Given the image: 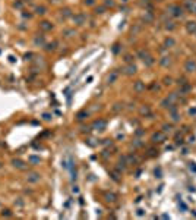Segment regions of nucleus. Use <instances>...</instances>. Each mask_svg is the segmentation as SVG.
<instances>
[{"mask_svg": "<svg viewBox=\"0 0 196 220\" xmlns=\"http://www.w3.org/2000/svg\"><path fill=\"white\" fill-rule=\"evenodd\" d=\"M167 13H168L170 16H173V18L178 19V18H183V15H184V9H183V6L173 3V5H170V6L167 8Z\"/></svg>", "mask_w": 196, "mask_h": 220, "instance_id": "obj_1", "label": "nucleus"}, {"mask_svg": "<svg viewBox=\"0 0 196 220\" xmlns=\"http://www.w3.org/2000/svg\"><path fill=\"white\" fill-rule=\"evenodd\" d=\"M91 128L95 129V131L103 132V131H106V128H107V121H106V119H97V121L92 122Z\"/></svg>", "mask_w": 196, "mask_h": 220, "instance_id": "obj_2", "label": "nucleus"}, {"mask_svg": "<svg viewBox=\"0 0 196 220\" xmlns=\"http://www.w3.org/2000/svg\"><path fill=\"white\" fill-rule=\"evenodd\" d=\"M72 21L76 27H83L86 24V16H85V13H76L72 16Z\"/></svg>", "mask_w": 196, "mask_h": 220, "instance_id": "obj_3", "label": "nucleus"}, {"mask_svg": "<svg viewBox=\"0 0 196 220\" xmlns=\"http://www.w3.org/2000/svg\"><path fill=\"white\" fill-rule=\"evenodd\" d=\"M46 43H47V40H46V35H44V34H37V35H34V38H32V44H34L35 47H44Z\"/></svg>", "mask_w": 196, "mask_h": 220, "instance_id": "obj_4", "label": "nucleus"}, {"mask_svg": "<svg viewBox=\"0 0 196 220\" xmlns=\"http://www.w3.org/2000/svg\"><path fill=\"white\" fill-rule=\"evenodd\" d=\"M165 134L162 132V131H158V132H154L152 135H151V141L154 142V144H161V142H164L165 141Z\"/></svg>", "mask_w": 196, "mask_h": 220, "instance_id": "obj_5", "label": "nucleus"}, {"mask_svg": "<svg viewBox=\"0 0 196 220\" xmlns=\"http://www.w3.org/2000/svg\"><path fill=\"white\" fill-rule=\"evenodd\" d=\"M183 9H186L189 13H195L196 15V0H184Z\"/></svg>", "mask_w": 196, "mask_h": 220, "instance_id": "obj_6", "label": "nucleus"}, {"mask_svg": "<svg viewBox=\"0 0 196 220\" xmlns=\"http://www.w3.org/2000/svg\"><path fill=\"white\" fill-rule=\"evenodd\" d=\"M10 164H12L15 169H18V170H27V167H28V164H27L22 159H12Z\"/></svg>", "mask_w": 196, "mask_h": 220, "instance_id": "obj_7", "label": "nucleus"}, {"mask_svg": "<svg viewBox=\"0 0 196 220\" xmlns=\"http://www.w3.org/2000/svg\"><path fill=\"white\" fill-rule=\"evenodd\" d=\"M40 181H41V175L38 172H28V175H27L28 183H38Z\"/></svg>", "mask_w": 196, "mask_h": 220, "instance_id": "obj_8", "label": "nucleus"}, {"mask_svg": "<svg viewBox=\"0 0 196 220\" xmlns=\"http://www.w3.org/2000/svg\"><path fill=\"white\" fill-rule=\"evenodd\" d=\"M136 72H138V68H136L135 63H127V65L125 66V69H123V73H125L126 76H133Z\"/></svg>", "mask_w": 196, "mask_h": 220, "instance_id": "obj_9", "label": "nucleus"}, {"mask_svg": "<svg viewBox=\"0 0 196 220\" xmlns=\"http://www.w3.org/2000/svg\"><path fill=\"white\" fill-rule=\"evenodd\" d=\"M184 71H186L187 73L196 72V60H195V59H187L186 63H184Z\"/></svg>", "mask_w": 196, "mask_h": 220, "instance_id": "obj_10", "label": "nucleus"}, {"mask_svg": "<svg viewBox=\"0 0 196 220\" xmlns=\"http://www.w3.org/2000/svg\"><path fill=\"white\" fill-rule=\"evenodd\" d=\"M38 27H40V30H41L43 32H48V31H51V30L54 28V25H53L50 21H46V19H44V21H41Z\"/></svg>", "mask_w": 196, "mask_h": 220, "instance_id": "obj_11", "label": "nucleus"}, {"mask_svg": "<svg viewBox=\"0 0 196 220\" xmlns=\"http://www.w3.org/2000/svg\"><path fill=\"white\" fill-rule=\"evenodd\" d=\"M72 16H73V12H72L70 8H63V9H60V18H62L63 21H66V19H69V18H72Z\"/></svg>", "mask_w": 196, "mask_h": 220, "instance_id": "obj_12", "label": "nucleus"}, {"mask_svg": "<svg viewBox=\"0 0 196 220\" xmlns=\"http://www.w3.org/2000/svg\"><path fill=\"white\" fill-rule=\"evenodd\" d=\"M117 78H119V72L116 69L110 71V73L107 75V84H114L117 81Z\"/></svg>", "mask_w": 196, "mask_h": 220, "instance_id": "obj_13", "label": "nucleus"}, {"mask_svg": "<svg viewBox=\"0 0 196 220\" xmlns=\"http://www.w3.org/2000/svg\"><path fill=\"white\" fill-rule=\"evenodd\" d=\"M47 13V8L44 6V5H38V6H35V9H34V15H37V16H44Z\"/></svg>", "mask_w": 196, "mask_h": 220, "instance_id": "obj_14", "label": "nucleus"}, {"mask_svg": "<svg viewBox=\"0 0 196 220\" xmlns=\"http://www.w3.org/2000/svg\"><path fill=\"white\" fill-rule=\"evenodd\" d=\"M133 91H135V92H138V94L144 92V91H145V82H142V81H136V82L133 84Z\"/></svg>", "mask_w": 196, "mask_h": 220, "instance_id": "obj_15", "label": "nucleus"}, {"mask_svg": "<svg viewBox=\"0 0 196 220\" xmlns=\"http://www.w3.org/2000/svg\"><path fill=\"white\" fill-rule=\"evenodd\" d=\"M76 121L78 122H82V121H86L88 118H89V112H86V110H80V112H78L76 113Z\"/></svg>", "mask_w": 196, "mask_h": 220, "instance_id": "obj_16", "label": "nucleus"}, {"mask_svg": "<svg viewBox=\"0 0 196 220\" xmlns=\"http://www.w3.org/2000/svg\"><path fill=\"white\" fill-rule=\"evenodd\" d=\"M139 115L141 116H152V113H151V107L148 106V104H144L141 109H139Z\"/></svg>", "mask_w": 196, "mask_h": 220, "instance_id": "obj_17", "label": "nucleus"}, {"mask_svg": "<svg viewBox=\"0 0 196 220\" xmlns=\"http://www.w3.org/2000/svg\"><path fill=\"white\" fill-rule=\"evenodd\" d=\"M186 31L189 34H196V21H189L186 24Z\"/></svg>", "mask_w": 196, "mask_h": 220, "instance_id": "obj_18", "label": "nucleus"}, {"mask_svg": "<svg viewBox=\"0 0 196 220\" xmlns=\"http://www.w3.org/2000/svg\"><path fill=\"white\" fill-rule=\"evenodd\" d=\"M107 12V8L104 6V5H100V6H94V13L95 15H98V16H101V15H104Z\"/></svg>", "mask_w": 196, "mask_h": 220, "instance_id": "obj_19", "label": "nucleus"}, {"mask_svg": "<svg viewBox=\"0 0 196 220\" xmlns=\"http://www.w3.org/2000/svg\"><path fill=\"white\" fill-rule=\"evenodd\" d=\"M56 49H57V41L46 43V46H44V50H46V51H48V53H51V51H56Z\"/></svg>", "mask_w": 196, "mask_h": 220, "instance_id": "obj_20", "label": "nucleus"}, {"mask_svg": "<svg viewBox=\"0 0 196 220\" xmlns=\"http://www.w3.org/2000/svg\"><path fill=\"white\" fill-rule=\"evenodd\" d=\"M28 163H29V164H32V166H37V164H40V163H41V157H40V156H34V154H31V156L28 157Z\"/></svg>", "mask_w": 196, "mask_h": 220, "instance_id": "obj_21", "label": "nucleus"}, {"mask_svg": "<svg viewBox=\"0 0 196 220\" xmlns=\"http://www.w3.org/2000/svg\"><path fill=\"white\" fill-rule=\"evenodd\" d=\"M160 65H161L162 68H168V66L171 65V57H170V56H162V57L160 59Z\"/></svg>", "mask_w": 196, "mask_h": 220, "instance_id": "obj_22", "label": "nucleus"}, {"mask_svg": "<svg viewBox=\"0 0 196 220\" xmlns=\"http://www.w3.org/2000/svg\"><path fill=\"white\" fill-rule=\"evenodd\" d=\"M104 198H106L107 202H116V201H117V195H116L114 192H106V194H104Z\"/></svg>", "mask_w": 196, "mask_h": 220, "instance_id": "obj_23", "label": "nucleus"}, {"mask_svg": "<svg viewBox=\"0 0 196 220\" xmlns=\"http://www.w3.org/2000/svg\"><path fill=\"white\" fill-rule=\"evenodd\" d=\"M136 56H138L141 60H145V59H146V57H149L151 54H149V51H148V50H145V49H141V50H138Z\"/></svg>", "mask_w": 196, "mask_h": 220, "instance_id": "obj_24", "label": "nucleus"}, {"mask_svg": "<svg viewBox=\"0 0 196 220\" xmlns=\"http://www.w3.org/2000/svg\"><path fill=\"white\" fill-rule=\"evenodd\" d=\"M73 35H76V30L75 28H67V30L63 31V37H66V38H72Z\"/></svg>", "mask_w": 196, "mask_h": 220, "instance_id": "obj_25", "label": "nucleus"}, {"mask_svg": "<svg viewBox=\"0 0 196 220\" xmlns=\"http://www.w3.org/2000/svg\"><path fill=\"white\" fill-rule=\"evenodd\" d=\"M174 46H176V40L173 37H168V38L164 40V47L165 49H170V47H174Z\"/></svg>", "mask_w": 196, "mask_h": 220, "instance_id": "obj_26", "label": "nucleus"}, {"mask_svg": "<svg viewBox=\"0 0 196 220\" xmlns=\"http://www.w3.org/2000/svg\"><path fill=\"white\" fill-rule=\"evenodd\" d=\"M0 217H8V219H10V217H13V211H12L10 208H3L2 213H0Z\"/></svg>", "mask_w": 196, "mask_h": 220, "instance_id": "obj_27", "label": "nucleus"}, {"mask_svg": "<svg viewBox=\"0 0 196 220\" xmlns=\"http://www.w3.org/2000/svg\"><path fill=\"white\" fill-rule=\"evenodd\" d=\"M21 16H22V19H32L34 18V13L32 12H29V11H22L21 12Z\"/></svg>", "mask_w": 196, "mask_h": 220, "instance_id": "obj_28", "label": "nucleus"}, {"mask_svg": "<svg viewBox=\"0 0 196 220\" xmlns=\"http://www.w3.org/2000/svg\"><path fill=\"white\" fill-rule=\"evenodd\" d=\"M142 21L146 24V22H152L154 21V15L151 13V12H145V15L142 16Z\"/></svg>", "mask_w": 196, "mask_h": 220, "instance_id": "obj_29", "label": "nucleus"}, {"mask_svg": "<svg viewBox=\"0 0 196 220\" xmlns=\"http://www.w3.org/2000/svg\"><path fill=\"white\" fill-rule=\"evenodd\" d=\"M161 131H162L164 134H170V132L173 131V125H171V123H164V125L161 126Z\"/></svg>", "mask_w": 196, "mask_h": 220, "instance_id": "obj_30", "label": "nucleus"}, {"mask_svg": "<svg viewBox=\"0 0 196 220\" xmlns=\"http://www.w3.org/2000/svg\"><path fill=\"white\" fill-rule=\"evenodd\" d=\"M103 5H104L107 9H108V8H110V9H114V8L117 6L114 0H104V3H103Z\"/></svg>", "mask_w": 196, "mask_h": 220, "instance_id": "obj_31", "label": "nucleus"}, {"mask_svg": "<svg viewBox=\"0 0 196 220\" xmlns=\"http://www.w3.org/2000/svg\"><path fill=\"white\" fill-rule=\"evenodd\" d=\"M24 5H25L24 0H16V2H13V8L19 9V11H24Z\"/></svg>", "mask_w": 196, "mask_h": 220, "instance_id": "obj_32", "label": "nucleus"}, {"mask_svg": "<svg viewBox=\"0 0 196 220\" xmlns=\"http://www.w3.org/2000/svg\"><path fill=\"white\" fill-rule=\"evenodd\" d=\"M164 27H165V30L173 31V30L176 28V24H174L173 21H165V22H164Z\"/></svg>", "mask_w": 196, "mask_h": 220, "instance_id": "obj_33", "label": "nucleus"}, {"mask_svg": "<svg viewBox=\"0 0 196 220\" xmlns=\"http://www.w3.org/2000/svg\"><path fill=\"white\" fill-rule=\"evenodd\" d=\"M154 62H155V59H154L152 56H149V57H146V59L144 60V65L149 68V66H152V65H154Z\"/></svg>", "mask_w": 196, "mask_h": 220, "instance_id": "obj_34", "label": "nucleus"}, {"mask_svg": "<svg viewBox=\"0 0 196 220\" xmlns=\"http://www.w3.org/2000/svg\"><path fill=\"white\" fill-rule=\"evenodd\" d=\"M123 60H125L126 63H133L135 56H133V54H125V56H123Z\"/></svg>", "mask_w": 196, "mask_h": 220, "instance_id": "obj_35", "label": "nucleus"}, {"mask_svg": "<svg viewBox=\"0 0 196 220\" xmlns=\"http://www.w3.org/2000/svg\"><path fill=\"white\" fill-rule=\"evenodd\" d=\"M160 106H161L162 109H168V107L171 106V101H170L168 98H164V100H162V101L160 103Z\"/></svg>", "mask_w": 196, "mask_h": 220, "instance_id": "obj_36", "label": "nucleus"}, {"mask_svg": "<svg viewBox=\"0 0 196 220\" xmlns=\"http://www.w3.org/2000/svg\"><path fill=\"white\" fill-rule=\"evenodd\" d=\"M111 51H113L114 54H119V53H120V43H114L113 47H111Z\"/></svg>", "mask_w": 196, "mask_h": 220, "instance_id": "obj_37", "label": "nucleus"}, {"mask_svg": "<svg viewBox=\"0 0 196 220\" xmlns=\"http://www.w3.org/2000/svg\"><path fill=\"white\" fill-rule=\"evenodd\" d=\"M41 118H43V121L50 122V121L53 119V115H51V113H43V115H41Z\"/></svg>", "mask_w": 196, "mask_h": 220, "instance_id": "obj_38", "label": "nucleus"}, {"mask_svg": "<svg viewBox=\"0 0 196 220\" xmlns=\"http://www.w3.org/2000/svg\"><path fill=\"white\" fill-rule=\"evenodd\" d=\"M83 5H85V6H91V8H94V6L97 5V0H83Z\"/></svg>", "mask_w": 196, "mask_h": 220, "instance_id": "obj_39", "label": "nucleus"}, {"mask_svg": "<svg viewBox=\"0 0 196 220\" xmlns=\"http://www.w3.org/2000/svg\"><path fill=\"white\" fill-rule=\"evenodd\" d=\"M91 129H92V128H91V126H88V125H86V126H85V125H83V126H80V132H82V134H85V132H86V134H89V132H91Z\"/></svg>", "mask_w": 196, "mask_h": 220, "instance_id": "obj_40", "label": "nucleus"}, {"mask_svg": "<svg viewBox=\"0 0 196 220\" xmlns=\"http://www.w3.org/2000/svg\"><path fill=\"white\" fill-rule=\"evenodd\" d=\"M123 106H125V104H120V103H117V104H114L113 110H114V112H120V110H123V109H125Z\"/></svg>", "mask_w": 196, "mask_h": 220, "instance_id": "obj_41", "label": "nucleus"}, {"mask_svg": "<svg viewBox=\"0 0 196 220\" xmlns=\"http://www.w3.org/2000/svg\"><path fill=\"white\" fill-rule=\"evenodd\" d=\"M133 145H135V147H142V145H144V142H142V140H141V138H136V140L133 141Z\"/></svg>", "mask_w": 196, "mask_h": 220, "instance_id": "obj_42", "label": "nucleus"}, {"mask_svg": "<svg viewBox=\"0 0 196 220\" xmlns=\"http://www.w3.org/2000/svg\"><path fill=\"white\" fill-rule=\"evenodd\" d=\"M171 84H173V78L165 76V78H164V85H171Z\"/></svg>", "mask_w": 196, "mask_h": 220, "instance_id": "obj_43", "label": "nucleus"}, {"mask_svg": "<svg viewBox=\"0 0 196 220\" xmlns=\"http://www.w3.org/2000/svg\"><path fill=\"white\" fill-rule=\"evenodd\" d=\"M24 200L22 198H16V201H15V205H18V207H24Z\"/></svg>", "mask_w": 196, "mask_h": 220, "instance_id": "obj_44", "label": "nucleus"}, {"mask_svg": "<svg viewBox=\"0 0 196 220\" xmlns=\"http://www.w3.org/2000/svg\"><path fill=\"white\" fill-rule=\"evenodd\" d=\"M144 134H145V131H144V129H142V128H138V131H136V132H135V135H136V137H138V138H139V137H142V135H144Z\"/></svg>", "mask_w": 196, "mask_h": 220, "instance_id": "obj_45", "label": "nucleus"}, {"mask_svg": "<svg viewBox=\"0 0 196 220\" xmlns=\"http://www.w3.org/2000/svg\"><path fill=\"white\" fill-rule=\"evenodd\" d=\"M189 169H190L192 172L196 173V163H189Z\"/></svg>", "mask_w": 196, "mask_h": 220, "instance_id": "obj_46", "label": "nucleus"}, {"mask_svg": "<svg viewBox=\"0 0 196 220\" xmlns=\"http://www.w3.org/2000/svg\"><path fill=\"white\" fill-rule=\"evenodd\" d=\"M148 153H149V154H148V156H149V157H154V156H157V153H158V151H155V150H154V148H151V150H149V151H148Z\"/></svg>", "mask_w": 196, "mask_h": 220, "instance_id": "obj_47", "label": "nucleus"}, {"mask_svg": "<svg viewBox=\"0 0 196 220\" xmlns=\"http://www.w3.org/2000/svg\"><path fill=\"white\" fill-rule=\"evenodd\" d=\"M136 214H138L139 217H142V216H145V210H142V208H139V210L136 211Z\"/></svg>", "mask_w": 196, "mask_h": 220, "instance_id": "obj_48", "label": "nucleus"}, {"mask_svg": "<svg viewBox=\"0 0 196 220\" xmlns=\"http://www.w3.org/2000/svg\"><path fill=\"white\" fill-rule=\"evenodd\" d=\"M189 115H190V116H196V107H193V109L189 110Z\"/></svg>", "mask_w": 196, "mask_h": 220, "instance_id": "obj_49", "label": "nucleus"}, {"mask_svg": "<svg viewBox=\"0 0 196 220\" xmlns=\"http://www.w3.org/2000/svg\"><path fill=\"white\" fill-rule=\"evenodd\" d=\"M176 145H183V140L177 137V140H176Z\"/></svg>", "mask_w": 196, "mask_h": 220, "instance_id": "obj_50", "label": "nucleus"}, {"mask_svg": "<svg viewBox=\"0 0 196 220\" xmlns=\"http://www.w3.org/2000/svg\"><path fill=\"white\" fill-rule=\"evenodd\" d=\"M195 141H196V138H195V137L192 135V137H189V141H187V142H189V144H193Z\"/></svg>", "mask_w": 196, "mask_h": 220, "instance_id": "obj_51", "label": "nucleus"}, {"mask_svg": "<svg viewBox=\"0 0 196 220\" xmlns=\"http://www.w3.org/2000/svg\"><path fill=\"white\" fill-rule=\"evenodd\" d=\"M155 176H157V178H161V169H155Z\"/></svg>", "mask_w": 196, "mask_h": 220, "instance_id": "obj_52", "label": "nucleus"}, {"mask_svg": "<svg viewBox=\"0 0 196 220\" xmlns=\"http://www.w3.org/2000/svg\"><path fill=\"white\" fill-rule=\"evenodd\" d=\"M120 11H123V13H126V12H127V8H126V6H122Z\"/></svg>", "mask_w": 196, "mask_h": 220, "instance_id": "obj_53", "label": "nucleus"}, {"mask_svg": "<svg viewBox=\"0 0 196 220\" xmlns=\"http://www.w3.org/2000/svg\"><path fill=\"white\" fill-rule=\"evenodd\" d=\"M129 2V0H122V3H127Z\"/></svg>", "mask_w": 196, "mask_h": 220, "instance_id": "obj_54", "label": "nucleus"}, {"mask_svg": "<svg viewBox=\"0 0 196 220\" xmlns=\"http://www.w3.org/2000/svg\"><path fill=\"white\" fill-rule=\"evenodd\" d=\"M2 167H3V163H2V161H0V169H2Z\"/></svg>", "mask_w": 196, "mask_h": 220, "instance_id": "obj_55", "label": "nucleus"}, {"mask_svg": "<svg viewBox=\"0 0 196 220\" xmlns=\"http://www.w3.org/2000/svg\"><path fill=\"white\" fill-rule=\"evenodd\" d=\"M24 2H25V3H27V2H31V0H24Z\"/></svg>", "mask_w": 196, "mask_h": 220, "instance_id": "obj_56", "label": "nucleus"}]
</instances>
